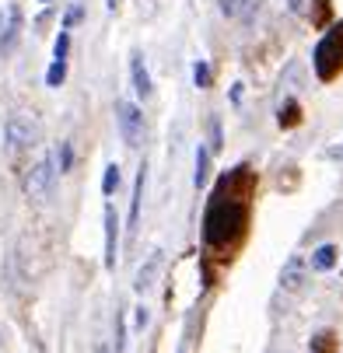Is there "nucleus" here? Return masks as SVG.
Returning a JSON list of instances; mask_svg holds the SVG:
<instances>
[{
  "mask_svg": "<svg viewBox=\"0 0 343 353\" xmlns=\"http://www.w3.org/2000/svg\"><path fill=\"white\" fill-rule=\"evenodd\" d=\"M116 123L119 133L126 140V147H140L144 143V112L133 102H116Z\"/></svg>",
  "mask_w": 343,
  "mask_h": 353,
  "instance_id": "nucleus-4",
  "label": "nucleus"
},
{
  "mask_svg": "<svg viewBox=\"0 0 343 353\" xmlns=\"http://www.w3.org/2000/svg\"><path fill=\"white\" fill-rule=\"evenodd\" d=\"M130 77H133V91L140 94V98H151V74H147V67H144V53H130Z\"/></svg>",
  "mask_w": 343,
  "mask_h": 353,
  "instance_id": "nucleus-10",
  "label": "nucleus"
},
{
  "mask_svg": "<svg viewBox=\"0 0 343 353\" xmlns=\"http://www.w3.org/2000/svg\"><path fill=\"white\" fill-rule=\"evenodd\" d=\"M312 63H315V77L322 84L336 81L343 74V21H336L315 46V53H312Z\"/></svg>",
  "mask_w": 343,
  "mask_h": 353,
  "instance_id": "nucleus-2",
  "label": "nucleus"
},
{
  "mask_svg": "<svg viewBox=\"0 0 343 353\" xmlns=\"http://www.w3.org/2000/svg\"><path fill=\"white\" fill-rule=\"evenodd\" d=\"M253 196H256V172L249 165H238L217 175L207 210H204V248L221 259H231L242 245L253 217Z\"/></svg>",
  "mask_w": 343,
  "mask_h": 353,
  "instance_id": "nucleus-1",
  "label": "nucleus"
},
{
  "mask_svg": "<svg viewBox=\"0 0 343 353\" xmlns=\"http://www.w3.org/2000/svg\"><path fill=\"white\" fill-rule=\"evenodd\" d=\"M305 273H308L305 259H302V256H291V259L284 263V270H280V287H284L287 294H302V290H305Z\"/></svg>",
  "mask_w": 343,
  "mask_h": 353,
  "instance_id": "nucleus-8",
  "label": "nucleus"
},
{
  "mask_svg": "<svg viewBox=\"0 0 343 353\" xmlns=\"http://www.w3.org/2000/svg\"><path fill=\"white\" fill-rule=\"evenodd\" d=\"M53 175H57V168H53V161H49V158L35 161L32 172L25 175V192H28L32 199H46L49 189H53Z\"/></svg>",
  "mask_w": 343,
  "mask_h": 353,
  "instance_id": "nucleus-6",
  "label": "nucleus"
},
{
  "mask_svg": "<svg viewBox=\"0 0 343 353\" xmlns=\"http://www.w3.org/2000/svg\"><path fill=\"white\" fill-rule=\"evenodd\" d=\"M18 39H21V8L8 4L0 11V57H11L18 49Z\"/></svg>",
  "mask_w": 343,
  "mask_h": 353,
  "instance_id": "nucleus-5",
  "label": "nucleus"
},
{
  "mask_svg": "<svg viewBox=\"0 0 343 353\" xmlns=\"http://www.w3.org/2000/svg\"><path fill=\"white\" fill-rule=\"evenodd\" d=\"M287 8H291V11H294V14H298V11H302V8H305V0H287Z\"/></svg>",
  "mask_w": 343,
  "mask_h": 353,
  "instance_id": "nucleus-27",
  "label": "nucleus"
},
{
  "mask_svg": "<svg viewBox=\"0 0 343 353\" xmlns=\"http://www.w3.org/2000/svg\"><path fill=\"white\" fill-rule=\"evenodd\" d=\"M336 350H340V339H336V332H333V329L315 332V336H312V343H308V353H336Z\"/></svg>",
  "mask_w": 343,
  "mask_h": 353,
  "instance_id": "nucleus-12",
  "label": "nucleus"
},
{
  "mask_svg": "<svg viewBox=\"0 0 343 353\" xmlns=\"http://www.w3.org/2000/svg\"><path fill=\"white\" fill-rule=\"evenodd\" d=\"M57 165H60V172H70V165H74V150H70L67 140L57 147Z\"/></svg>",
  "mask_w": 343,
  "mask_h": 353,
  "instance_id": "nucleus-21",
  "label": "nucleus"
},
{
  "mask_svg": "<svg viewBox=\"0 0 343 353\" xmlns=\"http://www.w3.org/2000/svg\"><path fill=\"white\" fill-rule=\"evenodd\" d=\"M74 21H81V4H74V8L67 11V18H63V32H67V28H70Z\"/></svg>",
  "mask_w": 343,
  "mask_h": 353,
  "instance_id": "nucleus-24",
  "label": "nucleus"
},
{
  "mask_svg": "<svg viewBox=\"0 0 343 353\" xmlns=\"http://www.w3.org/2000/svg\"><path fill=\"white\" fill-rule=\"evenodd\" d=\"M207 175H210V150L207 147H196V172H193V185L204 189L207 185Z\"/></svg>",
  "mask_w": 343,
  "mask_h": 353,
  "instance_id": "nucleus-13",
  "label": "nucleus"
},
{
  "mask_svg": "<svg viewBox=\"0 0 343 353\" xmlns=\"http://www.w3.org/2000/svg\"><path fill=\"white\" fill-rule=\"evenodd\" d=\"M4 137H8V143H11L14 150H21V147H35L42 133H39V123H35L32 116L11 112V116H8V126H4Z\"/></svg>",
  "mask_w": 343,
  "mask_h": 353,
  "instance_id": "nucleus-3",
  "label": "nucleus"
},
{
  "mask_svg": "<svg viewBox=\"0 0 343 353\" xmlns=\"http://www.w3.org/2000/svg\"><path fill=\"white\" fill-rule=\"evenodd\" d=\"M119 4H123V0H106V8H109V14H116V11H119Z\"/></svg>",
  "mask_w": 343,
  "mask_h": 353,
  "instance_id": "nucleus-28",
  "label": "nucleus"
},
{
  "mask_svg": "<svg viewBox=\"0 0 343 353\" xmlns=\"http://www.w3.org/2000/svg\"><path fill=\"white\" fill-rule=\"evenodd\" d=\"M119 259V214L112 203H106V270H116Z\"/></svg>",
  "mask_w": 343,
  "mask_h": 353,
  "instance_id": "nucleus-7",
  "label": "nucleus"
},
{
  "mask_svg": "<svg viewBox=\"0 0 343 353\" xmlns=\"http://www.w3.org/2000/svg\"><path fill=\"white\" fill-rule=\"evenodd\" d=\"M67 53H70V32H60L57 35V46H53V60H63L67 63Z\"/></svg>",
  "mask_w": 343,
  "mask_h": 353,
  "instance_id": "nucleus-20",
  "label": "nucleus"
},
{
  "mask_svg": "<svg viewBox=\"0 0 343 353\" xmlns=\"http://www.w3.org/2000/svg\"><path fill=\"white\" fill-rule=\"evenodd\" d=\"M98 353H109V350H106V346H102V350H98Z\"/></svg>",
  "mask_w": 343,
  "mask_h": 353,
  "instance_id": "nucleus-29",
  "label": "nucleus"
},
{
  "mask_svg": "<svg viewBox=\"0 0 343 353\" xmlns=\"http://www.w3.org/2000/svg\"><path fill=\"white\" fill-rule=\"evenodd\" d=\"M193 81H196V88H210V67L204 60L193 63Z\"/></svg>",
  "mask_w": 343,
  "mask_h": 353,
  "instance_id": "nucleus-22",
  "label": "nucleus"
},
{
  "mask_svg": "<svg viewBox=\"0 0 343 353\" xmlns=\"http://www.w3.org/2000/svg\"><path fill=\"white\" fill-rule=\"evenodd\" d=\"M63 77H67V63L63 60H53V63H49V70H46V84L49 88H60Z\"/></svg>",
  "mask_w": 343,
  "mask_h": 353,
  "instance_id": "nucleus-17",
  "label": "nucleus"
},
{
  "mask_svg": "<svg viewBox=\"0 0 343 353\" xmlns=\"http://www.w3.org/2000/svg\"><path fill=\"white\" fill-rule=\"evenodd\" d=\"M144 325H147V308H144V305H137V319H133V329H137V332H144Z\"/></svg>",
  "mask_w": 343,
  "mask_h": 353,
  "instance_id": "nucleus-25",
  "label": "nucleus"
},
{
  "mask_svg": "<svg viewBox=\"0 0 343 353\" xmlns=\"http://www.w3.org/2000/svg\"><path fill=\"white\" fill-rule=\"evenodd\" d=\"M326 158H343V143H336V147H329V150H326Z\"/></svg>",
  "mask_w": 343,
  "mask_h": 353,
  "instance_id": "nucleus-26",
  "label": "nucleus"
},
{
  "mask_svg": "<svg viewBox=\"0 0 343 353\" xmlns=\"http://www.w3.org/2000/svg\"><path fill=\"white\" fill-rule=\"evenodd\" d=\"M221 11H224L228 18H238V11H242V0H221Z\"/></svg>",
  "mask_w": 343,
  "mask_h": 353,
  "instance_id": "nucleus-23",
  "label": "nucleus"
},
{
  "mask_svg": "<svg viewBox=\"0 0 343 353\" xmlns=\"http://www.w3.org/2000/svg\"><path fill=\"white\" fill-rule=\"evenodd\" d=\"M333 18V0H312V28H326Z\"/></svg>",
  "mask_w": 343,
  "mask_h": 353,
  "instance_id": "nucleus-16",
  "label": "nucleus"
},
{
  "mask_svg": "<svg viewBox=\"0 0 343 353\" xmlns=\"http://www.w3.org/2000/svg\"><path fill=\"white\" fill-rule=\"evenodd\" d=\"M116 353H126V315H123V308L116 312Z\"/></svg>",
  "mask_w": 343,
  "mask_h": 353,
  "instance_id": "nucleus-19",
  "label": "nucleus"
},
{
  "mask_svg": "<svg viewBox=\"0 0 343 353\" xmlns=\"http://www.w3.org/2000/svg\"><path fill=\"white\" fill-rule=\"evenodd\" d=\"M333 266H336V245H319V248L312 252V270L326 273V270H333Z\"/></svg>",
  "mask_w": 343,
  "mask_h": 353,
  "instance_id": "nucleus-15",
  "label": "nucleus"
},
{
  "mask_svg": "<svg viewBox=\"0 0 343 353\" xmlns=\"http://www.w3.org/2000/svg\"><path fill=\"white\" fill-rule=\"evenodd\" d=\"M277 123H280L284 130H294V126L302 123V105L294 102V98H287V102L280 105V112H277Z\"/></svg>",
  "mask_w": 343,
  "mask_h": 353,
  "instance_id": "nucleus-14",
  "label": "nucleus"
},
{
  "mask_svg": "<svg viewBox=\"0 0 343 353\" xmlns=\"http://www.w3.org/2000/svg\"><path fill=\"white\" fill-rule=\"evenodd\" d=\"M158 266H161V252H151V256H147V263L137 270V280H133V290H137V294H144V290H151V287H155Z\"/></svg>",
  "mask_w": 343,
  "mask_h": 353,
  "instance_id": "nucleus-11",
  "label": "nucleus"
},
{
  "mask_svg": "<svg viewBox=\"0 0 343 353\" xmlns=\"http://www.w3.org/2000/svg\"><path fill=\"white\" fill-rule=\"evenodd\" d=\"M116 189H119V165H109V168H106V179H102V192L112 196Z\"/></svg>",
  "mask_w": 343,
  "mask_h": 353,
  "instance_id": "nucleus-18",
  "label": "nucleus"
},
{
  "mask_svg": "<svg viewBox=\"0 0 343 353\" xmlns=\"http://www.w3.org/2000/svg\"><path fill=\"white\" fill-rule=\"evenodd\" d=\"M144 189H147V165H140L137 179H133V196H130V238L140 228V207H144Z\"/></svg>",
  "mask_w": 343,
  "mask_h": 353,
  "instance_id": "nucleus-9",
  "label": "nucleus"
}]
</instances>
